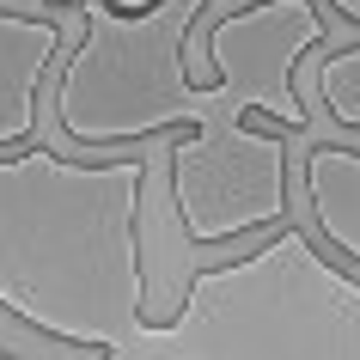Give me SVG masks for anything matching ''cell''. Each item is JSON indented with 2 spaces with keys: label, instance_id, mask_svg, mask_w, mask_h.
<instances>
[{
  "label": "cell",
  "instance_id": "3957f363",
  "mask_svg": "<svg viewBox=\"0 0 360 360\" xmlns=\"http://www.w3.org/2000/svg\"><path fill=\"white\" fill-rule=\"evenodd\" d=\"M208 0H159L153 13L86 6V37L56 79V129L74 147H122L171 122H238L250 110L232 79H190V25Z\"/></svg>",
  "mask_w": 360,
  "mask_h": 360
},
{
  "label": "cell",
  "instance_id": "9c48e42d",
  "mask_svg": "<svg viewBox=\"0 0 360 360\" xmlns=\"http://www.w3.org/2000/svg\"><path fill=\"white\" fill-rule=\"evenodd\" d=\"M323 6H336L342 19H354V25H360V0H323Z\"/></svg>",
  "mask_w": 360,
  "mask_h": 360
},
{
  "label": "cell",
  "instance_id": "7a4b0ae2",
  "mask_svg": "<svg viewBox=\"0 0 360 360\" xmlns=\"http://www.w3.org/2000/svg\"><path fill=\"white\" fill-rule=\"evenodd\" d=\"M311 354L360 360V275L330 263L300 226L232 263L195 269L165 323H141L129 360Z\"/></svg>",
  "mask_w": 360,
  "mask_h": 360
},
{
  "label": "cell",
  "instance_id": "52a82bcc",
  "mask_svg": "<svg viewBox=\"0 0 360 360\" xmlns=\"http://www.w3.org/2000/svg\"><path fill=\"white\" fill-rule=\"evenodd\" d=\"M305 208L318 232L336 245L348 269H360V147H311L305 153Z\"/></svg>",
  "mask_w": 360,
  "mask_h": 360
},
{
  "label": "cell",
  "instance_id": "ba28073f",
  "mask_svg": "<svg viewBox=\"0 0 360 360\" xmlns=\"http://www.w3.org/2000/svg\"><path fill=\"white\" fill-rule=\"evenodd\" d=\"M159 0H110V13H153Z\"/></svg>",
  "mask_w": 360,
  "mask_h": 360
},
{
  "label": "cell",
  "instance_id": "277c9868",
  "mask_svg": "<svg viewBox=\"0 0 360 360\" xmlns=\"http://www.w3.org/2000/svg\"><path fill=\"white\" fill-rule=\"evenodd\" d=\"M171 208L195 245H226L287 220V134L195 122L171 141Z\"/></svg>",
  "mask_w": 360,
  "mask_h": 360
},
{
  "label": "cell",
  "instance_id": "5b68a950",
  "mask_svg": "<svg viewBox=\"0 0 360 360\" xmlns=\"http://www.w3.org/2000/svg\"><path fill=\"white\" fill-rule=\"evenodd\" d=\"M323 13L311 0H250L208 25V68L232 79L250 110L275 116L287 134L305 129V104L293 92V68L323 43Z\"/></svg>",
  "mask_w": 360,
  "mask_h": 360
},
{
  "label": "cell",
  "instance_id": "8992f818",
  "mask_svg": "<svg viewBox=\"0 0 360 360\" xmlns=\"http://www.w3.org/2000/svg\"><path fill=\"white\" fill-rule=\"evenodd\" d=\"M61 56V25L0 6V147H19L37 129L43 74Z\"/></svg>",
  "mask_w": 360,
  "mask_h": 360
},
{
  "label": "cell",
  "instance_id": "6da1fadb",
  "mask_svg": "<svg viewBox=\"0 0 360 360\" xmlns=\"http://www.w3.org/2000/svg\"><path fill=\"white\" fill-rule=\"evenodd\" d=\"M147 159L0 153V311L92 354L147 323Z\"/></svg>",
  "mask_w": 360,
  "mask_h": 360
},
{
  "label": "cell",
  "instance_id": "30bf717a",
  "mask_svg": "<svg viewBox=\"0 0 360 360\" xmlns=\"http://www.w3.org/2000/svg\"><path fill=\"white\" fill-rule=\"evenodd\" d=\"M56 6H68V0H56Z\"/></svg>",
  "mask_w": 360,
  "mask_h": 360
}]
</instances>
